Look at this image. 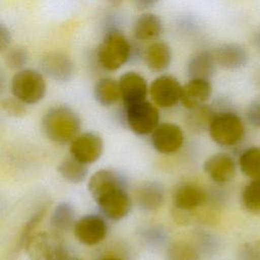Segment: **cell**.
I'll use <instances>...</instances> for the list:
<instances>
[{
  "label": "cell",
  "instance_id": "cell-38",
  "mask_svg": "<svg viewBox=\"0 0 260 260\" xmlns=\"http://www.w3.org/2000/svg\"><path fill=\"white\" fill-rule=\"evenodd\" d=\"M109 1H112V2H118V1H120V0H109Z\"/></svg>",
  "mask_w": 260,
  "mask_h": 260
},
{
  "label": "cell",
  "instance_id": "cell-19",
  "mask_svg": "<svg viewBox=\"0 0 260 260\" xmlns=\"http://www.w3.org/2000/svg\"><path fill=\"white\" fill-rule=\"evenodd\" d=\"M162 32L160 17L152 12H143L133 22L132 34L135 40L140 42L153 41Z\"/></svg>",
  "mask_w": 260,
  "mask_h": 260
},
{
  "label": "cell",
  "instance_id": "cell-29",
  "mask_svg": "<svg viewBox=\"0 0 260 260\" xmlns=\"http://www.w3.org/2000/svg\"><path fill=\"white\" fill-rule=\"evenodd\" d=\"M1 108L6 114L13 117H22L26 112L25 104L15 96L3 99L1 101Z\"/></svg>",
  "mask_w": 260,
  "mask_h": 260
},
{
  "label": "cell",
  "instance_id": "cell-31",
  "mask_svg": "<svg viewBox=\"0 0 260 260\" xmlns=\"http://www.w3.org/2000/svg\"><path fill=\"white\" fill-rule=\"evenodd\" d=\"M239 258L240 260H260V241L243 245L239 252Z\"/></svg>",
  "mask_w": 260,
  "mask_h": 260
},
{
  "label": "cell",
  "instance_id": "cell-33",
  "mask_svg": "<svg viewBox=\"0 0 260 260\" xmlns=\"http://www.w3.org/2000/svg\"><path fill=\"white\" fill-rule=\"evenodd\" d=\"M11 32L8 27L5 26L4 23L0 24V51L4 53L6 50L10 48L11 45Z\"/></svg>",
  "mask_w": 260,
  "mask_h": 260
},
{
  "label": "cell",
  "instance_id": "cell-14",
  "mask_svg": "<svg viewBox=\"0 0 260 260\" xmlns=\"http://www.w3.org/2000/svg\"><path fill=\"white\" fill-rule=\"evenodd\" d=\"M203 169L213 182L225 184L235 177L237 166L230 154L218 152L205 160Z\"/></svg>",
  "mask_w": 260,
  "mask_h": 260
},
{
  "label": "cell",
  "instance_id": "cell-23",
  "mask_svg": "<svg viewBox=\"0 0 260 260\" xmlns=\"http://www.w3.org/2000/svg\"><path fill=\"white\" fill-rule=\"evenodd\" d=\"M242 173L250 179H260V147L253 146L245 149L239 157Z\"/></svg>",
  "mask_w": 260,
  "mask_h": 260
},
{
  "label": "cell",
  "instance_id": "cell-10",
  "mask_svg": "<svg viewBox=\"0 0 260 260\" xmlns=\"http://www.w3.org/2000/svg\"><path fill=\"white\" fill-rule=\"evenodd\" d=\"M102 138L92 132H84L77 135L70 142V154L84 165L98 160L103 152Z\"/></svg>",
  "mask_w": 260,
  "mask_h": 260
},
{
  "label": "cell",
  "instance_id": "cell-35",
  "mask_svg": "<svg viewBox=\"0 0 260 260\" xmlns=\"http://www.w3.org/2000/svg\"><path fill=\"white\" fill-rule=\"evenodd\" d=\"M252 42H253V45H254L258 50H260V27L254 32L253 38H252Z\"/></svg>",
  "mask_w": 260,
  "mask_h": 260
},
{
  "label": "cell",
  "instance_id": "cell-16",
  "mask_svg": "<svg viewBox=\"0 0 260 260\" xmlns=\"http://www.w3.org/2000/svg\"><path fill=\"white\" fill-rule=\"evenodd\" d=\"M216 65L226 70H236L244 67L248 62L246 49L237 43H226L212 50Z\"/></svg>",
  "mask_w": 260,
  "mask_h": 260
},
{
  "label": "cell",
  "instance_id": "cell-34",
  "mask_svg": "<svg viewBox=\"0 0 260 260\" xmlns=\"http://www.w3.org/2000/svg\"><path fill=\"white\" fill-rule=\"evenodd\" d=\"M159 0H133L134 5L139 10H147L154 7Z\"/></svg>",
  "mask_w": 260,
  "mask_h": 260
},
{
  "label": "cell",
  "instance_id": "cell-27",
  "mask_svg": "<svg viewBox=\"0 0 260 260\" xmlns=\"http://www.w3.org/2000/svg\"><path fill=\"white\" fill-rule=\"evenodd\" d=\"M4 61L6 65L12 70H21L27 64L28 52L24 47H10L8 50L4 52Z\"/></svg>",
  "mask_w": 260,
  "mask_h": 260
},
{
  "label": "cell",
  "instance_id": "cell-12",
  "mask_svg": "<svg viewBox=\"0 0 260 260\" xmlns=\"http://www.w3.org/2000/svg\"><path fill=\"white\" fill-rule=\"evenodd\" d=\"M151 144L153 148L165 154L178 151L184 142V133L181 127L174 123H162L151 133Z\"/></svg>",
  "mask_w": 260,
  "mask_h": 260
},
{
  "label": "cell",
  "instance_id": "cell-4",
  "mask_svg": "<svg viewBox=\"0 0 260 260\" xmlns=\"http://www.w3.org/2000/svg\"><path fill=\"white\" fill-rule=\"evenodd\" d=\"M24 247L29 260H63L68 255L61 233L55 230L34 234Z\"/></svg>",
  "mask_w": 260,
  "mask_h": 260
},
{
  "label": "cell",
  "instance_id": "cell-9",
  "mask_svg": "<svg viewBox=\"0 0 260 260\" xmlns=\"http://www.w3.org/2000/svg\"><path fill=\"white\" fill-rule=\"evenodd\" d=\"M42 72L58 82H67L72 79L75 71L73 60L63 52H49L40 62Z\"/></svg>",
  "mask_w": 260,
  "mask_h": 260
},
{
  "label": "cell",
  "instance_id": "cell-32",
  "mask_svg": "<svg viewBox=\"0 0 260 260\" xmlns=\"http://www.w3.org/2000/svg\"><path fill=\"white\" fill-rule=\"evenodd\" d=\"M246 118L251 126L254 128H260V95L251 101L247 110Z\"/></svg>",
  "mask_w": 260,
  "mask_h": 260
},
{
  "label": "cell",
  "instance_id": "cell-25",
  "mask_svg": "<svg viewBox=\"0 0 260 260\" xmlns=\"http://www.w3.org/2000/svg\"><path fill=\"white\" fill-rule=\"evenodd\" d=\"M61 176L70 183L78 184L84 181L87 175V169L84 164L74 157L65 158L58 168Z\"/></svg>",
  "mask_w": 260,
  "mask_h": 260
},
{
  "label": "cell",
  "instance_id": "cell-20",
  "mask_svg": "<svg viewBox=\"0 0 260 260\" xmlns=\"http://www.w3.org/2000/svg\"><path fill=\"white\" fill-rule=\"evenodd\" d=\"M216 62L212 51L204 50L192 56L187 64L189 78H200L210 80L216 68Z\"/></svg>",
  "mask_w": 260,
  "mask_h": 260
},
{
  "label": "cell",
  "instance_id": "cell-2",
  "mask_svg": "<svg viewBox=\"0 0 260 260\" xmlns=\"http://www.w3.org/2000/svg\"><path fill=\"white\" fill-rule=\"evenodd\" d=\"M42 131L53 142L65 144L71 142L80 129L78 115L66 106L49 109L42 118Z\"/></svg>",
  "mask_w": 260,
  "mask_h": 260
},
{
  "label": "cell",
  "instance_id": "cell-18",
  "mask_svg": "<svg viewBox=\"0 0 260 260\" xmlns=\"http://www.w3.org/2000/svg\"><path fill=\"white\" fill-rule=\"evenodd\" d=\"M143 59L150 71L156 73L164 72L172 63V49L165 42H153L144 50Z\"/></svg>",
  "mask_w": 260,
  "mask_h": 260
},
{
  "label": "cell",
  "instance_id": "cell-22",
  "mask_svg": "<svg viewBox=\"0 0 260 260\" xmlns=\"http://www.w3.org/2000/svg\"><path fill=\"white\" fill-rule=\"evenodd\" d=\"M136 197L141 208L153 210L162 204L164 191L156 183H145L137 189Z\"/></svg>",
  "mask_w": 260,
  "mask_h": 260
},
{
  "label": "cell",
  "instance_id": "cell-11",
  "mask_svg": "<svg viewBox=\"0 0 260 260\" xmlns=\"http://www.w3.org/2000/svg\"><path fill=\"white\" fill-rule=\"evenodd\" d=\"M107 231L105 219L98 214H87L80 217L73 228L76 239L86 246L101 243L107 236Z\"/></svg>",
  "mask_w": 260,
  "mask_h": 260
},
{
  "label": "cell",
  "instance_id": "cell-8",
  "mask_svg": "<svg viewBox=\"0 0 260 260\" xmlns=\"http://www.w3.org/2000/svg\"><path fill=\"white\" fill-rule=\"evenodd\" d=\"M183 85L168 74L155 77L149 85V94L154 105L160 108H172L181 102Z\"/></svg>",
  "mask_w": 260,
  "mask_h": 260
},
{
  "label": "cell",
  "instance_id": "cell-13",
  "mask_svg": "<svg viewBox=\"0 0 260 260\" xmlns=\"http://www.w3.org/2000/svg\"><path fill=\"white\" fill-rule=\"evenodd\" d=\"M118 81L124 108L146 100L147 93H149V86L140 73L127 71L120 76Z\"/></svg>",
  "mask_w": 260,
  "mask_h": 260
},
{
  "label": "cell",
  "instance_id": "cell-3",
  "mask_svg": "<svg viewBox=\"0 0 260 260\" xmlns=\"http://www.w3.org/2000/svg\"><path fill=\"white\" fill-rule=\"evenodd\" d=\"M131 57V44L126 36L117 28L106 32L96 51L100 65L108 71H117Z\"/></svg>",
  "mask_w": 260,
  "mask_h": 260
},
{
  "label": "cell",
  "instance_id": "cell-15",
  "mask_svg": "<svg viewBox=\"0 0 260 260\" xmlns=\"http://www.w3.org/2000/svg\"><path fill=\"white\" fill-rule=\"evenodd\" d=\"M212 93L210 80L200 78H190L183 85L181 103L188 110L197 109L209 100Z\"/></svg>",
  "mask_w": 260,
  "mask_h": 260
},
{
  "label": "cell",
  "instance_id": "cell-28",
  "mask_svg": "<svg viewBox=\"0 0 260 260\" xmlns=\"http://www.w3.org/2000/svg\"><path fill=\"white\" fill-rule=\"evenodd\" d=\"M169 260H198V255L190 245L176 243L169 250Z\"/></svg>",
  "mask_w": 260,
  "mask_h": 260
},
{
  "label": "cell",
  "instance_id": "cell-6",
  "mask_svg": "<svg viewBox=\"0 0 260 260\" xmlns=\"http://www.w3.org/2000/svg\"><path fill=\"white\" fill-rule=\"evenodd\" d=\"M208 131L211 139L221 146H234L238 144L245 134L242 119L234 112L222 111L214 113Z\"/></svg>",
  "mask_w": 260,
  "mask_h": 260
},
{
  "label": "cell",
  "instance_id": "cell-36",
  "mask_svg": "<svg viewBox=\"0 0 260 260\" xmlns=\"http://www.w3.org/2000/svg\"><path fill=\"white\" fill-rule=\"evenodd\" d=\"M63 260H82V259H80V258H78V257H76V256H70V255L68 254Z\"/></svg>",
  "mask_w": 260,
  "mask_h": 260
},
{
  "label": "cell",
  "instance_id": "cell-17",
  "mask_svg": "<svg viewBox=\"0 0 260 260\" xmlns=\"http://www.w3.org/2000/svg\"><path fill=\"white\" fill-rule=\"evenodd\" d=\"M206 200L204 190L197 184L186 182L180 184L174 191L173 202L177 209L190 211L201 206Z\"/></svg>",
  "mask_w": 260,
  "mask_h": 260
},
{
  "label": "cell",
  "instance_id": "cell-21",
  "mask_svg": "<svg viewBox=\"0 0 260 260\" xmlns=\"http://www.w3.org/2000/svg\"><path fill=\"white\" fill-rule=\"evenodd\" d=\"M93 96L102 106L109 107L115 105L121 100L119 81L111 77H102L98 79L93 86Z\"/></svg>",
  "mask_w": 260,
  "mask_h": 260
},
{
  "label": "cell",
  "instance_id": "cell-7",
  "mask_svg": "<svg viewBox=\"0 0 260 260\" xmlns=\"http://www.w3.org/2000/svg\"><path fill=\"white\" fill-rule=\"evenodd\" d=\"M124 109L126 121L135 134H151L158 126L159 113L151 102L145 100Z\"/></svg>",
  "mask_w": 260,
  "mask_h": 260
},
{
  "label": "cell",
  "instance_id": "cell-5",
  "mask_svg": "<svg viewBox=\"0 0 260 260\" xmlns=\"http://www.w3.org/2000/svg\"><path fill=\"white\" fill-rule=\"evenodd\" d=\"M47 91V83L43 73L30 68L15 72L11 79L13 96L25 105H35L42 101Z\"/></svg>",
  "mask_w": 260,
  "mask_h": 260
},
{
  "label": "cell",
  "instance_id": "cell-30",
  "mask_svg": "<svg viewBox=\"0 0 260 260\" xmlns=\"http://www.w3.org/2000/svg\"><path fill=\"white\" fill-rule=\"evenodd\" d=\"M46 212V208L43 207L41 209H39L31 217L30 219L25 223L21 234H20V240H19V244L20 245H25L26 241L34 235L32 232L35 231V229L37 228V225L39 224V222L43 219L44 215Z\"/></svg>",
  "mask_w": 260,
  "mask_h": 260
},
{
  "label": "cell",
  "instance_id": "cell-24",
  "mask_svg": "<svg viewBox=\"0 0 260 260\" xmlns=\"http://www.w3.org/2000/svg\"><path fill=\"white\" fill-rule=\"evenodd\" d=\"M51 226L53 230L63 233L74 228V209L68 203H61L54 209L51 215Z\"/></svg>",
  "mask_w": 260,
  "mask_h": 260
},
{
  "label": "cell",
  "instance_id": "cell-26",
  "mask_svg": "<svg viewBox=\"0 0 260 260\" xmlns=\"http://www.w3.org/2000/svg\"><path fill=\"white\" fill-rule=\"evenodd\" d=\"M243 207L250 213L260 215V179H253L242 192Z\"/></svg>",
  "mask_w": 260,
  "mask_h": 260
},
{
  "label": "cell",
  "instance_id": "cell-1",
  "mask_svg": "<svg viewBox=\"0 0 260 260\" xmlns=\"http://www.w3.org/2000/svg\"><path fill=\"white\" fill-rule=\"evenodd\" d=\"M88 191L101 211L112 220H120L131 210V198L121 177L111 170H100L89 179Z\"/></svg>",
  "mask_w": 260,
  "mask_h": 260
},
{
  "label": "cell",
  "instance_id": "cell-37",
  "mask_svg": "<svg viewBox=\"0 0 260 260\" xmlns=\"http://www.w3.org/2000/svg\"><path fill=\"white\" fill-rule=\"evenodd\" d=\"M103 260H123V259L118 257H107V258H104Z\"/></svg>",
  "mask_w": 260,
  "mask_h": 260
}]
</instances>
